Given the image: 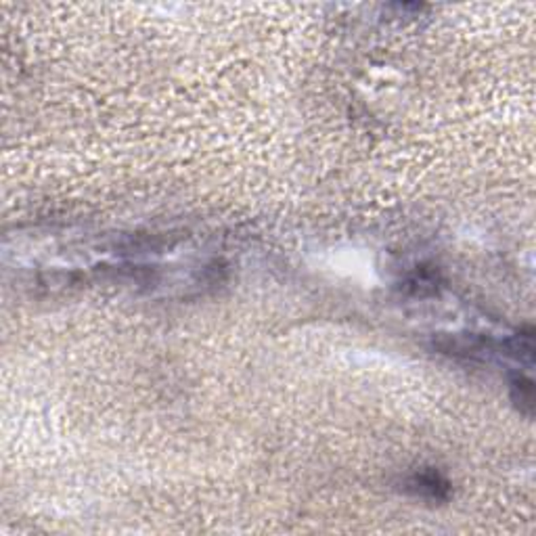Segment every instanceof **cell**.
Masks as SVG:
<instances>
[{"label":"cell","mask_w":536,"mask_h":536,"mask_svg":"<svg viewBox=\"0 0 536 536\" xmlns=\"http://www.w3.org/2000/svg\"><path fill=\"white\" fill-rule=\"evenodd\" d=\"M497 350L501 355L513 358V361L532 367L534 364V329L526 327L522 332L509 335L503 341H499Z\"/></svg>","instance_id":"obj_3"},{"label":"cell","mask_w":536,"mask_h":536,"mask_svg":"<svg viewBox=\"0 0 536 536\" xmlns=\"http://www.w3.org/2000/svg\"><path fill=\"white\" fill-rule=\"evenodd\" d=\"M509 394L516 409L520 410L524 417H532L534 415V381L528 375L516 373L511 375L509 381Z\"/></svg>","instance_id":"obj_5"},{"label":"cell","mask_w":536,"mask_h":536,"mask_svg":"<svg viewBox=\"0 0 536 536\" xmlns=\"http://www.w3.org/2000/svg\"><path fill=\"white\" fill-rule=\"evenodd\" d=\"M438 287H440V272H438L436 268H427V266L415 268L402 283L404 292H409L410 295H419V298L436 295Z\"/></svg>","instance_id":"obj_4"},{"label":"cell","mask_w":536,"mask_h":536,"mask_svg":"<svg viewBox=\"0 0 536 536\" xmlns=\"http://www.w3.org/2000/svg\"><path fill=\"white\" fill-rule=\"evenodd\" d=\"M402 488L415 497L427 501H447L450 497V482L438 470L425 467L410 473L407 480L402 482Z\"/></svg>","instance_id":"obj_2"},{"label":"cell","mask_w":536,"mask_h":536,"mask_svg":"<svg viewBox=\"0 0 536 536\" xmlns=\"http://www.w3.org/2000/svg\"><path fill=\"white\" fill-rule=\"evenodd\" d=\"M438 350L448 356H465V358H480L484 355L497 350V344L486 335L476 333H457V335H442L434 341Z\"/></svg>","instance_id":"obj_1"}]
</instances>
